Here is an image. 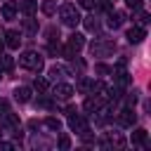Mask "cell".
I'll list each match as a JSON object with an SVG mask.
<instances>
[{"mask_svg": "<svg viewBox=\"0 0 151 151\" xmlns=\"http://www.w3.org/2000/svg\"><path fill=\"white\" fill-rule=\"evenodd\" d=\"M66 73H68V71H66V66H57V64H54V66L50 68V78H52V80H61Z\"/></svg>", "mask_w": 151, "mask_h": 151, "instance_id": "16", "label": "cell"}, {"mask_svg": "<svg viewBox=\"0 0 151 151\" xmlns=\"http://www.w3.org/2000/svg\"><path fill=\"white\" fill-rule=\"evenodd\" d=\"M14 68V59L9 54H2L0 52V71H12Z\"/></svg>", "mask_w": 151, "mask_h": 151, "instance_id": "17", "label": "cell"}, {"mask_svg": "<svg viewBox=\"0 0 151 151\" xmlns=\"http://www.w3.org/2000/svg\"><path fill=\"white\" fill-rule=\"evenodd\" d=\"M24 28H26V31H31V33H35V31H38V24L28 17V19H24Z\"/></svg>", "mask_w": 151, "mask_h": 151, "instance_id": "24", "label": "cell"}, {"mask_svg": "<svg viewBox=\"0 0 151 151\" xmlns=\"http://www.w3.org/2000/svg\"><path fill=\"white\" fill-rule=\"evenodd\" d=\"M118 123H120V125H125V127H132V125L137 123V113H134V109H132V106L123 109V111L118 113Z\"/></svg>", "mask_w": 151, "mask_h": 151, "instance_id": "5", "label": "cell"}, {"mask_svg": "<svg viewBox=\"0 0 151 151\" xmlns=\"http://www.w3.org/2000/svg\"><path fill=\"white\" fill-rule=\"evenodd\" d=\"M83 106H85V111H87V113H99V111H101V106H104V99H101V97H87Z\"/></svg>", "mask_w": 151, "mask_h": 151, "instance_id": "9", "label": "cell"}, {"mask_svg": "<svg viewBox=\"0 0 151 151\" xmlns=\"http://www.w3.org/2000/svg\"><path fill=\"white\" fill-rule=\"evenodd\" d=\"M137 21H139L142 26H144V24H149V12H144V9H142V12H139V19H137Z\"/></svg>", "mask_w": 151, "mask_h": 151, "instance_id": "29", "label": "cell"}, {"mask_svg": "<svg viewBox=\"0 0 151 151\" xmlns=\"http://www.w3.org/2000/svg\"><path fill=\"white\" fill-rule=\"evenodd\" d=\"M0 149H5V151H12V149H14V146H12V144H9V142H0Z\"/></svg>", "mask_w": 151, "mask_h": 151, "instance_id": "31", "label": "cell"}, {"mask_svg": "<svg viewBox=\"0 0 151 151\" xmlns=\"http://www.w3.org/2000/svg\"><path fill=\"white\" fill-rule=\"evenodd\" d=\"M78 87H80V90H83V92H87V90H92V80H87V78H83V80H80V85H78Z\"/></svg>", "mask_w": 151, "mask_h": 151, "instance_id": "27", "label": "cell"}, {"mask_svg": "<svg viewBox=\"0 0 151 151\" xmlns=\"http://www.w3.org/2000/svg\"><path fill=\"white\" fill-rule=\"evenodd\" d=\"M2 47H5V40H2V38H0V52H2Z\"/></svg>", "mask_w": 151, "mask_h": 151, "instance_id": "32", "label": "cell"}, {"mask_svg": "<svg viewBox=\"0 0 151 151\" xmlns=\"http://www.w3.org/2000/svg\"><path fill=\"white\" fill-rule=\"evenodd\" d=\"M146 139H149V134H146V130H142V127H137V130L132 132V144H139V146H146Z\"/></svg>", "mask_w": 151, "mask_h": 151, "instance_id": "15", "label": "cell"}, {"mask_svg": "<svg viewBox=\"0 0 151 151\" xmlns=\"http://www.w3.org/2000/svg\"><path fill=\"white\" fill-rule=\"evenodd\" d=\"M123 12H109V17H106V24L111 26V28H120L123 26Z\"/></svg>", "mask_w": 151, "mask_h": 151, "instance_id": "13", "label": "cell"}, {"mask_svg": "<svg viewBox=\"0 0 151 151\" xmlns=\"http://www.w3.org/2000/svg\"><path fill=\"white\" fill-rule=\"evenodd\" d=\"M83 45H85V35H83V33H71V35H68V47H71L73 52L83 50Z\"/></svg>", "mask_w": 151, "mask_h": 151, "instance_id": "11", "label": "cell"}, {"mask_svg": "<svg viewBox=\"0 0 151 151\" xmlns=\"http://www.w3.org/2000/svg\"><path fill=\"white\" fill-rule=\"evenodd\" d=\"M80 21H83V24H85V28H87V31H90V33H94V31H97V28H99V21H97V19H94V17H85V19H80Z\"/></svg>", "mask_w": 151, "mask_h": 151, "instance_id": "20", "label": "cell"}, {"mask_svg": "<svg viewBox=\"0 0 151 151\" xmlns=\"http://www.w3.org/2000/svg\"><path fill=\"white\" fill-rule=\"evenodd\" d=\"M59 17H61V24L64 26H78L80 24V12H78V7L76 5H61V9H59Z\"/></svg>", "mask_w": 151, "mask_h": 151, "instance_id": "2", "label": "cell"}, {"mask_svg": "<svg viewBox=\"0 0 151 151\" xmlns=\"http://www.w3.org/2000/svg\"><path fill=\"white\" fill-rule=\"evenodd\" d=\"M40 9H42L47 17H52V14L57 12V2H54V0H45V2L40 5Z\"/></svg>", "mask_w": 151, "mask_h": 151, "instance_id": "19", "label": "cell"}, {"mask_svg": "<svg viewBox=\"0 0 151 151\" xmlns=\"http://www.w3.org/2000/svg\"><path fill=\"white\" fill-rule=\"evenodd\" d=\"M5 45L9 47V50H19V45H21V33L19 31H14V28H9V31H5Z\"/></svg>", "mask_w": 151, "mask_h": 151, "instance_id": "6", "label": "cell"}, {"mask_svg": "<svg viewBox=\"0 0 151 151\" xmlns=\"http://www.w3.org/2000/svg\"><path fill=\"white\" fill-rule=\"evenodd\" d=\"M45 125H47L50 130H54V132H57V130H61V120H59V118H54V116H50V118L45 120Z\"/></svg>", "mask_w": 151, "mask_h": 151, "instance_id": "21", "label": "cell"}, {"mask_svg": "<svg viewBox=\"0 0 151 151\" xmlns=\"http://www.w3.org/2000/svg\"><path fill=\"white\" fill-rule=\"evenodd\" d=\"M17 9H21L26 17H33V12L38 9V2H35V0H21V2L17 5Z\"/></svg>", "mask_w": 151, "mask_h": 151, "instance_id": "12", "label": "cell"}, {"mask_svg": "<svg viewBox=\"0 0 151 151\" xmlns=\"http://www.w3.org/2000/svg\"><path fill=\"white\" fill-rule=\"evenodd\" d=\"M116 50V42L113 40H97V42H92V47H90V52L94 54V57H106V54H111Z\"/></svg>", "mask_w": 151, "mask_h": 151, "instance_id": "4", "label": "cell"}, {"mask_svg": "<svg viewBox=\"0 0 151 151\" xmlns=\"http://www.w3.org/2000/svg\"><path fill=\"white\" fill-rule=\"evenodd\" d=\"M0 137H2V127H0Z\"/></svg>", "mask_w": 151, "mask_h": 151, "instance_id": "33", "label": "cell"}, {"mask_svg": "<svg viewBox=\"0 0 151 151\" xmlns=\"http://www.w3.org/2000/svg\"><path fill=\"white\" fill-rule=\"evenodd\" d=\"M19 64H21L24 68H28V71H35V73H40V71H42V66H45L42 57H40L38 52H33V50L24 52V54L19 57Z\"/></svg>", "mask_w": 151, "mask_h": 151, "instance_id": "1", "label": "cell"}, {"mask_svg": "<svg viewBox=\"0 0 151 151\" xmlns=\"http://www.w3.org/2000/svg\"><path fill=\"white\" fill-rule=\"evenodd\" d=\"M78 5L85 9H94V0H78Z\"/></svg>", "mask_w": 151, "mask_h": 151, "instance_id": "28", "label": "cell"}, {"mask_svg": "<svg viewBox=\"0 0 151 151\" xmlns=\"http://www.w3.org/2000/svg\"><path fill=\"white\" fill-rule=\"evenodd\" d=\"M94 71H97V73H101V76H106V73H111V68H109L106 64H97V66H94Z\"/></svg>", "mask_w": 151, "mask_h": 151, "instance_id": "26", "label": "cell"}, {"mask_svg": "<svg viewBox=\"0 0 151 151\" xmlns=\"http://www.w3.org/2000/svg\"><path fill=\"white\" fill-rule=\"evenodd\" d=\"M33 87H35L38 92H45V90H47V78H35Z\"/></svg>", "mask_w": 151, "mask_h": 151, "instance_id": "23", "label": "cell"}, {"mask_svg": "<svg viewBox=\"0 0 151 151\" xmlns=\"http://www.w3.org/2000/svg\"><path fill=\"white\" fill-rule=\"evenodd\" d=\"M59 149H61V151H68V149H71V137H68V134H61V137H59Z\"/></svg>", "mask_w": 151, "mask_h": 151, "instance_id": "22", "label": "cell"}, {"mask_svg": "<svg viewBox=\"0 0 151 151\" xmlns=\"http://www.w3.org/2000/svg\"><path fill=\"white\" fill-rule=\"evenodd\" d=\"M2 17L5 19H14L17 17V5L14 2H5L2 5Z\"/></svg>", "mask_w": 151, "mask_h": 151, "instance_id": "18", "label": "cell"}, {"mask_svg": "<svg viewBox=\"0 0 151 151\" xmlns=\"http://www.w3.org/2000/svg\"><path fill=\"white\" fill-rule=\"evenodd\" d=\"M125 5H127L130 9H142V5H144V0H125Z\"/></svg>", "mask_w": 151, "mask_h": 151, "instance_id": "25", "label": "cell"}, {"mask_svg": "<svg viewBox=\"0 0 151 151\" xmlns=\"http://www.w3.org/2000/svg\"><path fill=\"white\" fill-rule=\"evenodd\" d=\"M68 125H71V130H73V132H78V134H83L85 139L90 137V125H87V120H85L83 116H78V113H73V116H68Z\"/></svg>", "mask_w": 151, "mask_h": 151, "instance_id": "3", "label": "cell"}, {"mask_svg": "<svg viewBox=\"0 0 151 151\" xmlns=\"http://www.w3.org/2000/svg\"><path fill=\"white\" fill-rule=\"evenodd\" d=\"M137 104V92H132L130 97H127V106H134Z\"/></svg>", "mask_w": 151, "mask_h": 151, "instance_id": "30", "label": "cell"}, {"mask_svg": "<svg viewBox=\"0 0 151 151\" xmlns=\"http://www.w3.org/2000/svg\"><path fill=\"white\" fill-rule=\"evenodd\" d=\"M52 92H54V97H57V99H71V94H73V87H71L68 83H57Z\"/></svg>", "mask_w": 151, "mask_h": 151, "instance_id": "8", "label": "cell"}, {"mask_svg": "<svg viewBox=\"0 0 151 151\" xmlns=\"http://www.w3.org/2000/svg\"><path fill=\"white\" fill-rule=\"evenodd\" d=\"M146 38V31L142 28V26H132V28H127V42H142Z\"/></svg>", "mask_w": 151, "mask_h": 151, "instance_id": "10", "label": "cell"}, {"mask_svg": "<svg viewBox=\"0 0 151 151\" xmlns=\"http://www.w3.org/2000/svg\"><path fill=\"white\" fill-rule=\"evenodd\" d=\"M101 146H104V149H111V146L123 149V146H125V139H123V134H118V132H109L106 139L101 142Z\"/></svg>", "mask_w": 151, "mask_h": 151, "instance_id": "7", "label": "cell"}, {"mask_svg": "<svg viewBox=\"0 0 151 151\" xmlns=\"http://www.w3.org/2000/svg\"><path fill=\"white\" fill-rule=\"evenodd\" d=\"M14 99L19 101V104H26V101H31V87H17L14 90Z\"/></svg>", "mask_w": 151, "mask_h": 151, "instance_id": "14", "label": "cell"}]
</instances>
